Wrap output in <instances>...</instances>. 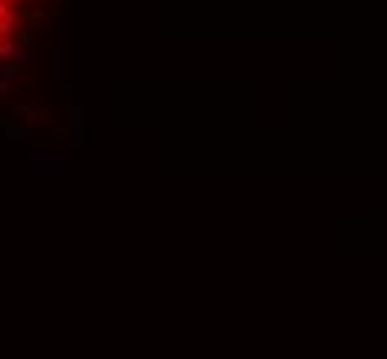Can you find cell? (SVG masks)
Instances as JSON below:
<instances>
[{"label": "cell", "instance_id": "obj_1", "mask_svg": "<svg viewBox=\"0 0 387 359\" xmlns=\"http://www.w3.org/2000/svg\"><path fill=\"white\" fill-rule=\"evenodd\" d=\"M17 22H20V14H14V11H11L9 17H3V20H0V39H6L9 36L11 31H14V25Z\"/></svg>", "mask_w": 387, "mask_h": 359}, {"label": "cell", "instance_id": "obj_2", "mask_svg": "<svg viewBox=\"0 0 387 359\" xmlns=\"http://www.w3.org/2000/svg\"><path fill=\"white\" fill-rule=\"evenodd\" d=\"M14 75H17V67H14V64H6V67H0V83L6 86L11 78H14Z\"/></svg>", "mask_w": 387, "mask_h": 359}, {"label": "cell", "instance_id": "obj_3", "mask_svg": "<svg viewBox=\"0 0 387 359\" xmlns=\"http://www.w3.org/2000/svg\"><path fill=\"white\" fill-rule=\"evenodd\" d=\"M0 56H3V58H11V56H14V47H11V42L0 39Z\"/></svg>", "mask_w": 387, "mask_h": 359}, {"label": "cell", "instance_id": "obj_4", "mask_svg": "<svg viewBox=\"0 0 387 359\" xmlns=\"http://www.w3.org/2000/svg\"><path fill=\"white\" fill-rule=\"evenodd\" d=\"M11 58H14V67H17V64H25V58H28V50H25V44H22L20 50H14V56H11Z\"/></svg>", "mask_w": 387, "mask_h": 359}, {"label": "cell", "instance_id": "obj_5", "mask_svg": "<svg viewBox=\"0 0 387 359\" xmlns=\"http://www.w3.org/2000/svg\"><path fill=\"white\" fill-rule=\"evenodd\" d=\"M11 11H9V0H0V20H3V17H9Z\"/></svg>", "mask_w": 387, "mask_h": 359}, {"label": "cell", "instance_id": "obj_6", "mask_svg": "<svg viewBox=\"0 0 387 359\" xmlns=\"http://www.w3.org/2000/svg\"><path fill=\"white\" fill-rule=\"evenodd\" d=\"M9 3H11V0H9Z\"/></svg>", "mask_w": 387, "mask_h": 359}]
</instances>
